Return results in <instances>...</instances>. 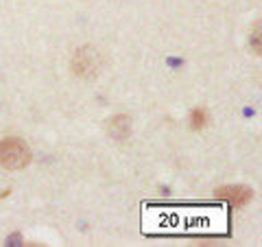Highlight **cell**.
<instances>
[{"label": "cell", "instance_id": "1", "mask_svg": "<svg viewBox=\"0 0 262 247\" xmlns=\"http://www.w3.org/2000/svg\"><path fill=\"white\" fill-rule=\"evenodd\" d=\"M31 162V149L18 138H5L0 142V164L9 171H20Z\"/></svg>", "mask_w": 262, "mask_h": 247}, {"label": "cell", "instance_id": "2", "mask_svg": "<svg viewBox=\"0 0 262 247\" xmlns=\"http://www.w3.org/2000/svg\"><path fill=\"white\" fill-rule=\"evenodd\" d=\"M72 70L81 77H94L101 70V55L94 48H81L72 57Z\"/></svg>", "mask_w": 262, "mask_h": 247}, {"label": "cell", "instance_id": "3", "mask_svg": "<svg viewBox=\"0 0 262 247\" xmlns=\"http://www.w3.org/2000/svg\"><path fill=\"white\" fill-rule=\"evenodd\" d=\"M216 197H219V199H223V201H227L229 205H236V208H241V205L251 201L253 191H251L249 186H225V188H219Z\"/></svg>", "mask_w": 262, "mask_h": 247}, {"label": "cell", "instance_id": "4", "mask_svg": "<svg viewBox=\"0 0 262 247\" xmlns=\"http://www.w3.org/2000/svg\"><path fill=\"white\" fill-rule=\"evenodd\" d=\"M107 131H110L112 138L125 140L131 134V120H129V116H114V118H110Z\"/></svg>", "mask_w": 262, "mask_h": 247}, {"label": "cell", "instance_id": "5", "mask_svg": "<svg viewBox=\"0 0 262 247\" xmlns=\"http://www.w3.org/2000/svg\"><path fill=\"white\" fill-rule=\"evenodd\" d=\"M203 125H206V112H203V110H194L190 114V127L192 129H201Z\"/></svg>", "mask_w": 262, "mask_h": 247}]
</instances>
